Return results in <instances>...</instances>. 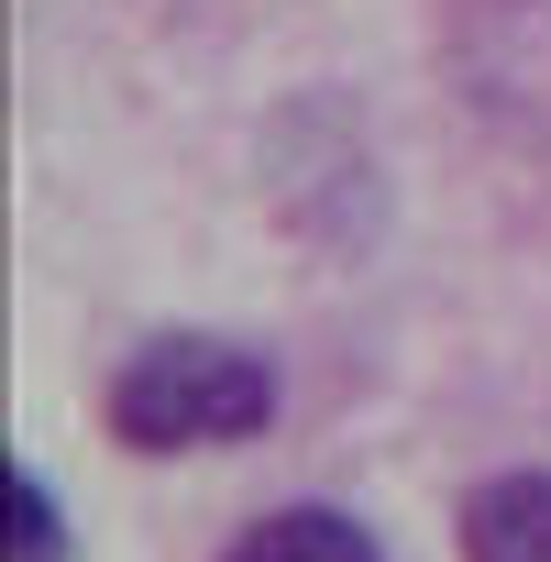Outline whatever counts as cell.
Masks as SVG:
<instances>
[{"label": "cell", "instance_id": "cell-1", "mask_svg": "<svg viewBox=\"0 0 551 562\" xmlns=\"http://www.w3.org/2000/svg\"><path fill=\"white\" fill-rule=\"evenodd\" d=\"M276 364L232 331H155L111 364L100 386V430L144 463H177V452H232V441H265L276 430Z\"/></svg>", "mask_w": 551, "mask_h": 562}, {"label": "cell", "instance_id": "cell-4", "mask_svg": "<svg viewBox=\"0 0 551 562\" xmlns=\"http://www.w3.org/2000/svg\"><path fill=\"white\" fill-rule=\"evenodd\" d=\"M0 529H12L0 562H67V507H56V485H45L34 463L0 474Z\"/></svg>", "mask_w": 551, "mask_h": 562}, {"label": "cell", "instance_id": "cell-2", "mask_svg": "<svg viewBox=\"0 0 551 562\" xmlns=\"http://www.w3.org/2000/svg\"><path fill=\"white\" fill-rule=\"evenodd\" d=\"M463 562H551V474H485L452 507Z\"/></svg>", "mask_w": 551, "mask_h": 562}, {"label": "cell", "instance_id": "cell-3", "mask_svg": "<svg viewBox=\"0 0 551 562\" xmlns=\"http://www.w3.org/2000/svg\"><path fill=\"white\" fill-rule=\"evenodd\" d=\"M221 562H386V540L353 518V507H276V518H254Z\"/></svg>", "mask_w": 551, "mask_h": 562}]
</instances>
